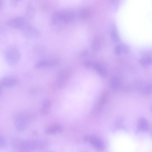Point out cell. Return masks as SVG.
I'll return each mask as SVG.
<instances>
[{
    "instance_id": "obj_1",
    "label": "cell",
    "mask_w": 152,
    "mask_h": 152,
    "mask_svg": "<svg viewBox=\"0 0 152 152\" xmlns=\"http://www.w3.org/2000/svg\"><path fill=\"white\" fill-rule=\"evenodd\" d=\"M11 143L15 149L22 152L42 149L48 145V142L45 140H26L18 137L12 138Z\"/></svg>"
},
{
    "instance_id": "obj_2",
    "label": "cell",
    "mask_w": 152,
    "mask_h": 152,
    "mask_svg": "<svg viewBox=\"0 0 152 152\" xmlns=\"http://www.w3.org/2000/svg\"><path fill=\"white\" fill-rule=\"evenodd\" d=\"M51 26L55 31H59L69 23L66 11H57L53 13L50 19Z\"/></svg>"
},
{
    "instance_id": "obj_3",
    "label": "cell",
    "mask_w": 152,
    "mask_h": 152,
    "mask_svg": "<svg viewBox=\"0 0 152 152\" xmlns=\"http://www.w3.org/2000/svg\"><path fill=\"white\" fill-rule=\"evenodd\" d=\"M4 57L7 64L13 65L19 61L20 57V52L16 48L10 47L5 51Z\"/></svg>"
},
{
    "instance_id": "obj_4",
    "label": "cell",
    "mask_w": 152,
    "mask_h": 152,
    "mask_svg": "<svg viewBox=\"0 0 152 152\" xmlns=\"http://www.w3.org/2000/svg\"><path fill=\"white\" fill-rule=\"evenodd\" d=\"M84 140L92 145L94 148L99 151H102L105 148L104 142L100 139L94 135L88 134L83 137Z\"/></svg>"
},
{
    "instance_id": "obj_5",
    "label": "cell",
    "mask_w": 152,
    "mask_h": 152,
    "mask_svg": "<svg viewBox=\"0 0 152 152\" xmlns=\"http://www.w3.org/2000/svg\"><path fill=\"white\" fill-rule=\"evenodd\" d=\"M7 23L11 27L23 30L29 25L25 18L20 16L12 18L8 21Z\"/></svg>"
},
{
    "instance_id": "obj_6",
    "label": "cell",
    "mask_w": 152,
    "mask_h": 152,
    "mask_svg": "<svg viewBox=\"0 0 152 152\" xmlns=\"http://www.w3.org/2000/svg\"><path fill=\"white\" fill-rule=\"evenodd\" d=\"M23 30L25 36L29 38H37L40 36V34L39 31L29 25Z\"/></svg>"
},
{
    "instance_id": "obj_7",
    "label": "cell",
    "mask_w": 152,
    "mask_h": 152,
    "mask_svg": "<svg viewBox=\"0 0 152 152\" xmlns=\"http://www.w3.org/2000/svg\"><path fill=\"white\" fill-rule=\"evenodd\" d=\"M18 82L17 78L12 76H6L4 77L1 81V85L5 87H9L16 84Z\"/></svg>"
},
{
    "instance_id": "obj_8",
    "label": "cell",
    "mask_w": 152,
    "mask_h": 152,
    "mask_svg": "<svg viewBox=\"0 0 152 152\" xmlns=\"http://www.w3.org/2000/svg\"><path fill=\"white\" fill-rule=\"evenodd\" d=\"M14 124L15 128L18 131L20 132L23 131L26 126V120L23 116H18L15 120Z\"/></svg>"
},
{
    "instance_id": "obj_9",
    "label": "cell",
    "mask_w": 152,
    "mask_h": 152,
    "mask_svg": "<svg viewBox=\"0 0 152 152\" xmlns=\"http://www.w3.org/2000/svg\"><path fill=\"white\" fill-rule=\"evenodd\" d=\"M63 130V127L59 124H55L48 127L45 130V132L48 134H52L61 132Z\"/></svg>"
},
{
    "instance_id": "obj_10",
    "label": "cell",
    "mask_w": 152,
    "mask_h": 152,
    "mask_svg": "<svg viewBox=\"0 0 152 152\" xmlns=\"http://www.w3.org/2000/svg\"><path fill=\"white\" fill-rule=\"evenodd\" d=\"M128 46L126 44H121L117 45L115 48L114 51L117 55L122 53L127 54L129 51Z\"/></svg>"
},
{
    "instance_id": "obj_11",
    "label": "cell",
    "mask_w": 152,
    "mask_h": 152,
    "mask_svg": "<svg viewBox=\"0 0 152 152\" xmlns=\"http://www.w3.org/2000/svg\"><path fill=\"white\" fill-rule=\"evenodd\" d=\"M140 63L143 66H147L151 65L152 63L151 53H146L140 59Z\"/></svg>"
},
{
    "instance_id": "obj_12",
    "label": "cell",
    "mask_w": 152,
    "mask_h": 152,
    "mask_svg": "<svg viewBox=\"0 0 152 152\" xmlns=\"http://www.w3.org/2000/svg\"><path fill=\"white\" fill-rule=\"evenodd\" d=\"M57 64L58 61H56L42 60L37 62L35 64V67L37 68H39L46 66L55 65Z\"/></svg>"
},
{
    "instance_id": "obj_13",
    "label": "cell",
    "mask_w": 152,
    "mask_h": 152,
    "mask_svg": "<svg viewBox=\"0 0 152 152\" xmlns=\"http://www.w3.org/2000/svg\"><path fill=\"white\" fill-rule=\"evenodd\" d=\"M138 126L140 131L144 132L147 131L149 128L148 121L144 118H140L138 122Z\"/></svg>"
},
{
    "instance_id": "obj_14",
    "label": "cell",
    "mask_w": 152,
    "mask_h": 152,
    "mask_svg": "<svg viewBox=\"0 0 152 152\" xmlns=\"http://www.w3.org/2000/svg\"><path fill=\"white\" fill-rule=\"evenodd\" d=\"M77 14L80 18L86 19L90 16L91 12L88 9L83 8L79 9L77 12Z\"/></svg>"
},
{
    "instance_id": "obj_15",
    "label": "cell",
    "mask_w": 152,
    "mask_h": 152,
    "mask_svg": "<svg viewBox=\"0 0 152 152\" xmlns=\"http://www.w3.org/2000/svg\"><path fill=\"white\" fill-rule=\"evenodd\" d=\"M65 80L58 78L54 80L51 84L52 87L55 89L62 88L66 84Z\"/></svg>"
},
{
    "instance_id": "obj_16",
    "label": "cell",
    "mask_w": 152,
    "mask_h": 152,
    "mask_svg": "<svg viewBox=\"0 0 152 152\" xmlns=\"http://www.w3.org/2000/svg\"><path fill=\"white\" fill-rule=\"evenodd\" d=\"M94 69L101 76L105 77L107 75L106 72L104 68L100 64L97 63H95L93 65Z\"/></svg>"
},
{
    "instance_id": "obj_17",
    "label": "cell",
    "mask_w": 152,
    "mask_h": 152,
    "mask_svg": "<svg viewBox=\"0 0 152 152\" xmlns=\"http://www.w3.org/2000/svg\"><path fill=\"white\" fill-rule=\"evenodd\" d=\"M121 84L120 80L117 76H114L111 79L110 85L112 88L114 90L118 89Z\"/></svg>"
},
{
    "instance_id": "obj_18",
    "label": "cell",
    "mask_w": 152,
    "mask_h": 152,
    "mask_svg": "<svg viewBox=\"0 0 152 152\" xmlns=\"http://www.w3.org/2000/svg\"><path fill=\"white\" fill-rule=\"evenodd\" d=\"M70 72L66 70H63L60 71L57 75L58 78L66 80L69 78L70 76Z\"/></svg>"
},
{
    "instance_id": "obj_19",
    "label": "cell",
    "mask_w": 152,
    "mask_h": 152,
    "mask_svg": "<svg viewBox=\"0 0 152 152\" xmlns=\"http://www.w3.org/2000/svg\"><path fill=\"white\" fill-rule=\"evenodd\" d=\"M26 13L27 16L31 18H32L34 16V9L31 3H29L27 6Z\"/></svg>"
},
{
    "instance_id": "obj_20",
    "label": "cell",
    "mask_w": 152,
    "mask_h": 152,
    "mask_svg": "<svg viewBox=\"0 0 152 152\" xmlns=\"http://www.w3.org/2000/svg\"><path fill=\"white\" fill-rule=\"evenodd\" d=\"M110 37L112 40L115 42H118L119 40V37L118 33L115 28L112 29L110 32Z\"/></svg>"
},
{
    "instance_id": "obj_21",
    "label": "cell",
    "mask_w": 152,
    "mask_h": 152,
    "mask_svg": "<svg viewBox=\"0 0 152 152\" xmlns=\"http://www.w3.org/2000/svg\"><path fill=\"white\" fill-rule=\"evenodd\" d=\"M91 47L94 51L99 50L100 48V44L99 40L96 39L94 40L92 43Z\"/></svg>"
},
{
    "instance_id": "obj_22",
    "label": "cell",
    "mask_w": 152,
    "mask_h": 152,
    "mask_svg": "<svg viewBox=\"0 0 152 152\" xmlns=\"http://www.w3.org/2000/svg\"><path fill=\"white\" fill-rule=\"evenodd\" d=\"M142 91L145 94H148L150 93L151 91V86L150 84H147L143 86L141 89Z\"/></svg>"
},
{
    "instance_id": "obj_23",
    "label": "cell",
    "mask_w": 152,
    "mask_h": 152,
    "mask_svg": "<svg viewBox=\"0 0 152 152\" xmlns=\"http://www.w3.org/2000/svg\"><path fill=\"white\" fill-rule=\"evenodd\" d=\"M7 142L4 137L0 135V150H3L6 148Z\"/></svg>"
},
{
    "instance_id": "obj_24",
    "label": "cell",
    "mask_w": 152,
    "mask_h": 152,
    "mask_svg": "<svg viewBox=\"0 0 152 152\" xmlns=\"http://www.w3.org/2000/svg\"><path fill=\"white\" fill-rule=\"evenodd\" d=\"M107 95L104 94L102 95L100 97L99 101V105L101 107L105 103L107 98Z\"/></svg>"
},
{
    "instance_id": "obj_25",
    "label": "cell",
    "mask_w": 152,
    "mask_h": 152,
    "mask_svg": "<svg viewBox=\"0 0 152 152\" xmlns=\"http://www.w3.org/2000/svg\"><path fill=\"white\" fill-rule=\"evenodd\" d=\"M42 104L43 107L50 108L51 105V102L49 99H46L44 100Z\"/></svg>"
},
{
    "instance_id": "obj_26",
    "label": "cell",
    "mask_w": 152,
    "mask_h": 152,
    "mask_svg": "<svg viewBox=\"0 0 152 152\" xmlns=\"http://www.w3.org/2000/svg\"><path fill=\"white\" fill-rule=\"evenodd\" d=\"M41 112L45 114H48L50 112V108L42 107L41 108Z\"/></svg>"
},
{
    "instance_id": "obj_27",
    "label": "cell",
    "mask_w": 152,
    "mask_h": 152,
    "mask_svg": "<svg viewBox=\"0 0 152 152\" xmlns=\"http://www.w3.org/2000/svg\"><path fill=\"white\" fill-rule=\"evenodd\" d=\"M91 65V63L89 61L86 62L85 63V65L86 67H89Z\"/></svg>"
},
{
    "instance_id": "obj_28",
    "label": "cell",
    "mask_w": 152,
    "mask_h": 152,
    "mask_svg": "<svg viewBox=\"0 0 152 152\" xmlns=\"http://www.w3.org/2000/svg\"><path fill=\"white\" fill-rule=\"evenodd\" d=\"M87 52L86 51H84L83 52H82V53L81 55L82 56H84L87 54Z\"/></svg>"
},
{
    "instance_id": "obj_29",
    "label": "cell",
    "mask_w": 152,
    "mask_h": 152,
    "mask_svg": "<svg viewBox=\"0 0 152 152\" xmlns=\"http://www.w3.org/2000/svg\"><path fill=\"white\" fill-rule=\"evenodd\" d=\"M1 1H0V7H1Z\"/></svg>"
},
{
    "instance_id": "obj_30",
    "label": "cell",
    "mask_w": 152,
    "mask_h": 152,
    "mask_svg": "<svg viewBox=\"0 0 152 152\" xmlns=\"http://www.w3.org/2000/svg\"><path fill=\"white\" fill-rule=\"evenodd\" d=\"M52 152V151H47V152Z\"/></svg>"
}]
</instances>
